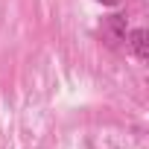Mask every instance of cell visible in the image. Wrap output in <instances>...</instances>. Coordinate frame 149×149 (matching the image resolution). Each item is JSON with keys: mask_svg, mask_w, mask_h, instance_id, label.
<instances>
[{"mask_svg": "<svg viewBox=\"0 0 149 149\" xmlns=\"http://www.w3.org/2000/svg\"><path fill=\"white\" fill-rule=\"evenodd\" d=\"M146 38H149L146 29H132V32H129V47H132V53H134L140 61L149 58V41H146Z\"/></svg>", "mask_w": 149, "mask_h": 149, "instance_id": "1", "label": "cell"}, {"mask_svg": "<svg viewBox=\"0 0 149 149\" xmlns=\"http://www.w3.org/2000/svg\"><path fill=\"white\" fill-rule=\"evenodd\" d=\"M105 35H108L111 44H117V41L126 38V21H123V15H111L105 21Z\"/></svg>", "mask_w": 149, "mask_h": 149, "instance_id": "2", "label": "cell"}, {"mask_svg": "<svg viewBox=\"0 0 149 149\" xmlns=\"http://www.w3.org/2000/svg\"><path fill=\"white\" fill-rule=\"evenodd\" d=\"M102 3H108V6H114V3H120V0H102Z\"/></svg>", "mask_w": 149, "mask_h": 149, "instance_id": "3", "label": "cell"}]
</instances>
